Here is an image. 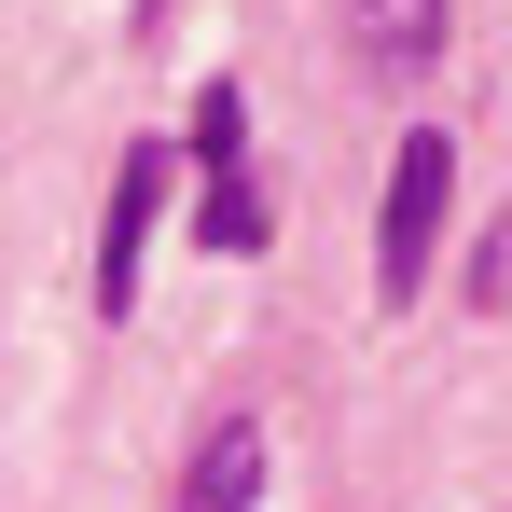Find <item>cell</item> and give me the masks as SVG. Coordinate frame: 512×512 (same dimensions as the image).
<instances>
[{"label":"cell","instance_id":"8992f818","mask_svg":"<svg viewBox=\"0 0 512 512\" xmlns=\"http://www.w3.org/2000/svg\"><path fill=\"white\" fill-rule=\"evenodd\" d=\"M236 139H250V111H236V84H208V97H194V153H208V180L236 167Z\"/></svg>","mask_w":512,"mask_h":512},{"label":"cell","instance_id":"7a4b0ae2","mask_svg":"<svg viewBox=\"0 0 512 512\" xmlns=\"http://www.w3.org/2000/svg\"><path fill=\"white\" fill-rule=\"evenodd\" d=\"M167 180H180V153H167V139H139V153L111 167V236H97V319H125V305H139V250H153V208H167Z\"/></svg>","mask_w":512,"mask_h":512},{"label":"cell","instance_id":"3957f363","mask_svg":"<svg viewBox=\"0 0 512 512\" xmlns=\"http://www.w3.org/2000/svg\"><path fill=\"white\" fill-rule=\"evenodd\" d=\"M346 42L374 56V84H416L443 56V0H346Z\"/></svg>","mask_w":512,"mask_h":512},{"label":"cell","instance_id":"5b68a950","mask_svg":"<svg viewBox=\"0 0 512 512\" xmlns=\"http://www.w3.org/2000/svg\"><path fill=\"white\" fill-rule=\"evenodd\" d=\"M194 236H208V250H263V236H277L263 180H250V167H222V180H208V208H194Z\"/></svg>","mask_w":512,"mask_h":512},{"label":"cell","instance_id":"277c9868","mask_svg":"<svg viewBox=\"0 0 512 512\" xmlns=\"http://www.w3.org/2000/svg\"><path fill=\"white\" fill-rule=\"evenodd\" d=\"M263 499V429L222 416L208 443H194V471H180V512H250Z\"/></svg>","mask_w":512,"mask_h":512},{"label":"cell","instance_id":"6da1fadb","mask_svg":"<svg viewBox=\"0 0 512 512\" xmlns=\"http://www.w3.org/2000/svg\"><path fill=\"white\" fill-rule=\"evenodd\" d=\"M443 194H457V139H443V125H402L388 208H374V291H388V305H416L429 250H443Z\"/></svg>","mask_w":512,"mask_h":512}]
</instances>
